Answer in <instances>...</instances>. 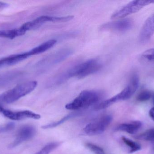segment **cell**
Instances as JSON below:
<instances>
[{"label":"cell","mask_w":154,"mask_h":154,"mask_svg":"<svg viewBox=\"0 0 154 154\" xmlns=\"http://www.w3.org/2000/svg\"><path fill=\"white\" fill-rule=\"evenodd\" d=\"M0 113L5 117L14 121H19L27 118L39 119L41 118V116L29 110L13 111L6 109L2 106L1 103Z\"/></svg>","instance_id":"ba28073f"},{"label":"cell","mask_w":154,"mask_h":154,"mask_svg":"<svg viewBox=\"0 0 154 154\" xmlns=\"http://www.w3.org/2000/svg\"><path fill=\"white\" fill-rule=\"evenodd\" d=\"M136 138L140 140L154 142V128L146 130L143 134L136 136Z\"/></svg>","instance_id":"d6986e66"},{"label":"cell","mask_w":154,"mask_h":154,"mask_svg":"<svg viewBox=\"0 0 154 154\" xmlns=\"http://www.w3.org/2000/svg\"><path fill=\"white\" fill-rule=\"evenodd\" d=\"M141 58L145 61L154 63V49L146 51L141 55Z\"/></svg>","instance_id":"44dd1931"},{"label":"cell","mask_w":154,"mask_h":154,"mask_svg":"<svg viewBox=\"0 0 154 154\" xmlns=\"http://www.w3.org/2000/svg\"><path fill=\"white\" fill-rule=\"evenodd\" d=\"M102 94L96 90H83L72 102L66 105L68 110L85 109L97 104L102 98Z\"/></svg>","instance_id":"7a4b0ae2"},{"label":"cell","mask_w":154,"mask_h":154,"mask_svg":"<svg viewBox=\"0 0 154 154\" xmlns=\"http://www.w3.org/2000/svg\"><path fill=\"white\" fill-rule=\"evenodd\" d=\"M30 57L28 52L20 54H13L0 59V68L15 65Z\"/></svg>","instance_id":"4fadbf2b"},{"label":"cell","mask_w":154,"mask_h":154,"mask_svg":"<svg viewBox=\"0 0 154 154\" xmlns=\"http://www.w3.org/2000/svg\"><path fill=\"white\" fill-rule=\"evenodd\" d=\"M154 34V13L150 15L144 23L139 34V40L143 43L146 42Z\"/></svg>","instance_id":"7c38bea8"},{"label":"cell","mask_w":154,"mask_h":154,"mask_svg":"<svg viewBox=\"0 0 154 154\" xmlns=\"http://www.w3.org/2000/svg\"><path fill=\"white\" fill-rule=\"evenodd\" d=\"M86 147L95 154H106L104 150L101 147L94 144L87 143L85 144Z\"/></svg>","instance_id":"7402d4cb"},{"label":"cell","mask_w":154,"mask_h":154,"mask_svg":"<svg viewBox=\"0 0 154 154\" xmlns=\"http://www.w3.org/2000/svg\"><path fill=\"white\" fill-rule=\"evenodd\" d=\"M8 5L7 3L0 2V9H1V8H5V7H7Z\"/></svg>","instance_id":"484cf974"},{"label":"cell","mask_w":154,"mask_h":154,"mask_svg":"<svg viewBox=\"0 0 154 154\" xmlns=\"http://www.w3.org/2000/svg\"><path fill=\"white\" fill-rule=\"evenodd\" d=\"M139 85V77L137 74H134L128 86L122 91L111 98L98 104L95 107L94 109L97 110L105 109L119 101L129 99L135 93Z\"/></svg>","instance_id":"6da1fadb"},{"label":"cell","mask_w":154,"mask_h":154,"mask_svg":"<svg viewBox=\"0 0 154 154\" xmlns=\"http://www.w3.org/2000/svg\"><path fill=\"white\" fill-rule=\"evenodd\" d=\"M121 139L124 143L129 148V153H134L141 150V145L136 142H134L125 137H122Z\"/></svg>","instance_id":"ac0fdd59"},{"label":"cell","mask_w":154,"mask_h":154,"mask_svg":"<svg viewBox=\"0 0 154 154\" xmlns=\"http://www.w3.org/2000/svg\"><path fill=\"white\" fill-rule=\"evenodd\" d=\"M36 133V129L32 126L29 125L23 126L17 131L15 139L9 146V147L14 148L23 142L30 140L35 136Z\"/></svg>","instance_id":"9c48e42d"},{"label":"cell","mask_w":154,"mask_h":154,"mask_svg":"<svg viewBox=\"0 0 154 154\" xmlns=\"http://www.w3.org/2000/svg\"><path fill=\"white\" fill-rule=\"evenodd\" d=\"M102 64L97 59H91L74 66L75 77L83 78L98 71L102 68Z\"/></svg>","instance_id":"277c9868"},{"label":"cell","mask_w":154,"mask_h":154,"mask_svg":"<svg viewBox=\"0 0 154 154\" xmlns=\"http://www.w3.org/2000/svg\"><path fill=\"white\" fill-rule=\"evenodd\" d=\"M36 81H30L19 84L0 95V103L10 104L19 100L32 92L37 87Z\"/></svg>","instance_id":"3957f363"},{"label":"cell","mask_w":154,"mask_h":154,"mask_svg":"<svg viewBox=\"0 0 154 154\" xmlns=\"http://www.w3.org/2000/svg\"><path fill=\"white\" fill-rule=\"evenodd\" d=\"M142 122L134 121L129 123L120 124L116 127V130L118 131L126 132L131 134L136 133L142 126Z\"/></svg>","instance_id":"5bb4252c"},{"label":"cell","mask_w":154,"mask_h":154,"mask_svg":"<svg viewBox=\"0 0 154 154\" xmlns=\"http://www.w3.org/2000/svg\"><path fill=\"white\" fill-rule=\"evenodd\" d=\"M149 115L151 118L154 121V107L151 108L149 111Z\"/></svg>","instance_id":"d4e9b609"},{"label":"cell","mask_w":154,"mask_h":154,"mask_svg":"<svg viewBox=\"0 0 154 154\" xmlns=\"http://www.w3.org/2000/svg\"></svg>","instance_id":"83f0119b"},{"label":"cell","mask_w":154,"mask_h":154,"mask_svg":"<svg viewBox=\"0 0 154 154\" xmlns=\"http://www.w3.org/2000/svg\"><path fill=\"white\" fill-rule=\"evenodd\" d=\"M113 118L107 115L100 118L96 121L88 124L84 128V132L90 136L97 135L102 134L108 127L112 122Z\"/></svg>","instance_id":"52a82bcc"},{"label":"cell","mask_w":154,"mask_h":154,"mask_svg":"<svg viewBox=\"0 0 154 154\" xmlns=\"http://www.w3.org/2000/svg\"><path fill=\"white\" fill-rule=\"evenodd\" d=\"M70 20L69 16H48V15H42L36 18L35 20L30 21L27 22L23 24L20 28L23 32L26 33V32L31 30L38 29L42 24L48 22H66Z\"/></svg>","instance_id":"8992f818"},{"label":"cell","mask_w":154,"mask_h":154,"mask_svg":"<svg viewBox=\"0 0 154 154\" xmlns=\"http://www.w3.org/2000/svg\"><path fill=\"white\" fill-rule=\"evenodd\" d=\"M59 145L58 143H52L45 146L41 150L35 154H49Z\"/></svg>","instance_id":"ffe728a7"},{"label":"cell","mask_w":154,"mask_h":154,"mask_svg":"<svg viewBox=\"0 0 154 154\" xmlns=\"http://www.w3.org/2000/svg\"><path fill=\"white\" fill-rule=\"evenodd\" d=\"M20 28L13 30H0V38L13 39L18 36H22L25 34Z\"/></svg>","instance_id":"2e32d148"},{"label":"cell","mask_w":154,"mask_h":154,"mask_svg":"<svg viewBox=\"0 0 154 154\" xmlns=\"http://www.w3.org/2000/svg\"><path fill=\"white\" fill-rule=\"evenodd\" d=\"M154 3V1H133L113 14L111 19L124 18L143 9L144 7Z\"/></svg>","instance_id":"5b68a950"},{"label":"cell","mask_w":154,"mask_h":154,"mask_svg":"<svg viewBox=\"0 0 154 154\" xmlns=\"http://www.w3.org/2000/svg\"><path fill=\"white\" fill-rule=\"evenodd\" d=\"M14 127V124L13 123H9L4 126H0V134L11 131Z\"/></svg>","instance_id":"cb8c5ba5"},{"label":"cell","mask_w":154,"mask_h":154,"mask_svg":"<svg viewBox=\"0 0 154 154\" xmlns=\"http://www.w3.org/2000/svg\"><path fill=\"white\" fill-rule=\"evenodd\" d=\"M57 42V41L56 39L49 40L42 43L39 46L33 48L32 49L28 51V52L29 53L30 56L43 53L46 51L51 49L56 44Z\"/></svg>","instance_id":"9a60e30c"},{"label":"cell","mask_w":154,"mask_h":154,"mask_svg":"<svg viewBox=\"0 0 154 154\" xmlns=\"http://www.w3.org/2000/svg\"><path fill=\"white\" fill-rule=\"evenodd\" d=\"M72 53L70 49H63L49 55L40 62L39 66L43 68L51 67L65 60Z\"/></svg>","instance_id":"30bf717a"},{"label":"cell","mask_w":154,"mask_h":154,"mask_svg":"<svg viewBox=\"0 0 154 154\" xmlns=\"http://www.w3.org/2000/svg\"><path fill=\"white\" fill-rule=\"evenodd\" d=\"M80 114H81L79 113H73L69 114L67 115L66 116L63 117L62 119L57 121V122H54V123H51V124L43 126L42 127V128L45 129L54 128V127H56L60 125L61 124H63V123H65L66 121H68V120H69V119L77 117V116L79 115Z\"/></svg>","instance_id":"e0dca14e"},{"label":"cell","mask_w":154,"mask_h":154,"mask_svg":"<svg viewBox=\"0 0 154 154\" xmlns=\"http://www.w3.org/2000/svg\"><path fill=\"white\" fill-rule=\"evenodd\" d=\"M154 143V144H153V148H154V142H153Z\"/></svg>","instance_id":"4316f807"},{"label":"cell","mask_w":154,"mask_h":154,"mask_svg":"<svg viewBox=\"0 0 154 154\" xmlns=\"http://www.w3.org/2000/svg\"><path fill=\"white\" fill-rule=\"evenodd\" d=\"M151 96L152 94L150 91L148 90H143L139 93V95L137 96V99L138 101L143 102L149 100L151 98Z\"/></svg>","instance_id":"603a6c76"},{"label":"cell","mask_w":154,"mask_h":154,"mask_svg":"<svg viewBox=\"0 0 154 154\" xmlns=\"http://www.w3.org/2000/svg\"><path fill=\"white\" fill-rule=\"evenodd\" d=\"M133 26V22L128 19H123L120 20L106 23L102 24L100 27L102 30H111L117 32H125L129 30Z\"/></svg>","instance_id":"8fae6325"}]
</instances>
